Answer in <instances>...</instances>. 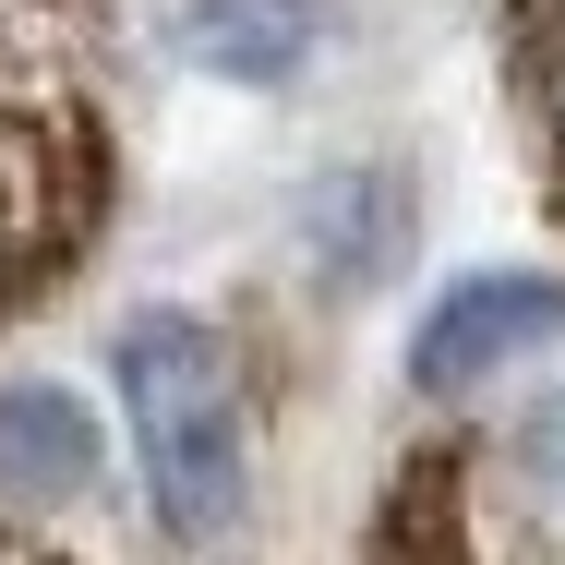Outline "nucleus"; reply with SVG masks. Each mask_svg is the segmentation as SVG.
<instances>
[{
  "label": "nucleus",
  "instance_id": "423d86ee",
  "mask_svg": "<svg viewBox=\"0 0 565 565\" xmlns=\"http://www.w3.org/2000/svg\"><path fill=\"white\" fill-rule=\"evenodd\" d=\"M397 228H409L397 181H385V169H338V181L313 193V265H326V289H373V277L397 265Z\"/></svg>",
  "mask_w": 565,
  "mask_h": 565
},
{
  "label": "nucleus",
  "instance_id": "6e6552de",
  "mask_svg": "<svg viewBox=\"0 0 565 565\" xmlns=\"http://www.w3.org/2000/svg\"><path fill=\"white\" fill-rule=\"evenodd\" d=\"M518 469H530V493H554V505H565V373L542 385V409L518 422Z\"/></svg>",
  "mask_w": 565,
  "mask_h": 565
},
{
  "label": "nucleus",
  "instance_id": "20e7f679",
  "mask_svg": "<svg viewBox=\"0 0 565 565\" xmlns=\"http://www.w3.org/2000/svg\"><path fill=\"white\" fill-rule=\"evenodd\" d=\"M313 36H326L313 0H169V49L217 85H289Z\"/></svg>",
  "mask_w": 565,
  "mask_h": 565
},
{
  "label": "nucleus",
  "instance_id": "f03ea898",
  "mask_svg": "<svg viewBox=\"0 0 565 565\" xmlns=\"http://www.w3.org/2000/svg\"><path fill=\"white\" fill-rule=\"evenodd\" d=\"M109 217V132L73 85L0 73V326L49 301V277Z\"/></svg>",
  "mask_w": 565,
  "mask_h": 565
},
{
  "label": "nucleus",
  "instance_id": "f257e3e1",
  "mask_svg": "<svg viewBox=\"0 0 565 565\" xmlns=\"http://www.w3.org/2000/svg\"><path fill=\"white\" fill-rule=\"evenodd\" d=\"M120 409H132V457H145V518L169 542H217L253 493V434H241V361L205 313L157 301L109 338Z\"/></svg>",
  "mask_w": 565,
  "mask_h": 565
},
{
  "label": "nucleus",
  "instance_id": "0eeeda50",
  "mask_svg": "<svg viewBox=\"0 0 565 565\" xmlns=\"http://www.w3.org/2000/svg\"><path fill=\"white\" fill-rule=\"evenodd\" d=\"M505 49H518V97L542 132V181L565 205V0H505Z\"/></svg>",
  "mask_w": 565,
  "mask_h": 565
},
{
  "label": "nucleus",
  "instance_id": "7ed1b4c3",
  "mask_svg": "<svg viewBox=\"0 0 565 565\" xmlns=\"http://www.w3.org/2000/svg\"><path fill=\"white\" fill-rule=\"evenodd\" d=\"M554 338H565V289H554V277H530V265H481V277H457L446 301L422 313V338H409V385L469 397V385L518 373L530 349H554Z\"/></svg>",
  "mask_w": 565,
  "mask_h": 565
},
{
  "label": "nucleus",
  "instance_id": "39448f33",
  "mask_svg": "<svg viewBox=\"0 0 565 565\" xmlns=\"http://www.w3.org/2000/svg\"><path fill=\"white\" fill-rule=\"evenodd\" d=\"M109 469V434L73 385H0V493H85Z\"/></svg>",
  "mask_w": 565,
  "mask_h": 565
}]
</instances>
